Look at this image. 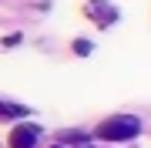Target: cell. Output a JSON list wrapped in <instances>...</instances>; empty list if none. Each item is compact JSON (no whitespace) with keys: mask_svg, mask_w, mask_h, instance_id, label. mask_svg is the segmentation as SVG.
<instances>
[{"mask_svg":"<svg viewBox=\"0 0 151 148\" xmlns=\"http://www.w3.org/2000/svg\"><path fill=\"white\" fill-rule=\"evenodd\" d=\"M87 14L94 17L97 27H108V24L118 20V10H114V7H108L104 0H91V4H87Z\"/></svg>","mask_w":151,"mask_h":148,"instance_id":"3957f363","label":"cell"},{"mask_svg":"<svg viewBox=\"0 0 151 148\" xmlns=\"http://www.w3.org/2000/svg\"><path fill=\"white\" fill-rule=\"evenodd\" d=\"M37 135H40V128L30 125V121H24V125H17L10 131L7 145H10V148H34V145H37Z\"/></svg>","mask_w":151,"mask_h":148,"instance_id":"7a4b0ae2","label":"cell"},{"mask_svg":"<svg viewBox=\"0 0 151 148\" xmlns=\"http://www.w3.org/2000/svg\"><path fill=\"white\" fill-rule=\"evenodd\" d=\"M94 135L104 138V142H131V138L141 135V121L131 118V115H114L108 121H101Z\"/></svg>","mask_w":151,"mask_h":148,"instance_id":"6da1fadb","label":"cell"},{"mask_svg":"<svg viewBox=\"0 0 151 148\" xmlns=\"http://www.w3.org/2000/svg\"><path fill=\"white\" fill-rule=\"evenodd\" d=\"M0 118H27V108H24V104H7V101H0Z\"/></svg>","mask_w":151,"mask_h":148,"instance_id":"277c9868","label":"cell"},{"mask_svg":"<svg viewBox=\"0 0 151 148\" xmlns=\"http://www.w3.org/2000/svg\"><path fill=\"white\" fill-rule=\"evenodd\" d=\"M81 148H91V145H81Z\"/></svg>","mask_w":151,"mask_h":148,"instance_id":"8992f818","label":"cell"},{"mask_svg":"<svg viewBox=\"0 0 151 148\" xmlns=\"http://www.w3.org/2000/svg\"><path fill=\"white\" fill-rule=\"evenodd\" d=\"M74 54H91V44L87 40H74Z\"/></svg>","mask_w":151,"mask_h":148,"instance_id":"5b68a950","label":"cell"},{"mask_svg":"<svg viewBox=\"0 0 151 148\" xmlns=\"http://www.w3.org/2000/svg\"><path fill=\"white\" fill-rule=\"evenodd\" d=\"M54 148H60V145H54Z\"/></svg>","mask_w":151,"mask_h":148,"instance_id":"52a82bcc","label":"cell"}]
</instances>
